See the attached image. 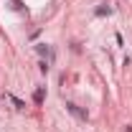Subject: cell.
Listing matches in <instances>:
<instances>
[{
  "label": "cell",
  "mask_w": 132,
  "mask_h": 132,
  "mask_svg": "<svg viewBox=\"0 0 132 132\" xmlns=\"http://www.w3.org/2000/svg\"><path fill=\"white\" fill-rule=\"evenodd\" d=\"M66 109H69L74 117H79V119H86V117H89V114H86V109H81V107L74 104V102H66Z\"/></svg>",
  "instance_id": "6da1fadb"
},
{
  "label": "cell",
  "mask_w": 132,
  "mask_h": 132,
  "mask_svg": "<svg viewBox=\"0 0 132 132\" xmlns=\"http://www.w3.org/2000/svg\"><path fill=\"white\" fill-rule=\"evenodd\" d=\"M109 13H112V8H109L107 3H104V5H99L97 10H94V15H99V18H102V15H109Z\"/></svg>",
  "instance_id": "7a4b0ae2"
},
{
  "label": "cell",
  "mask_w": 132,
  "mask_h": 132,
  "mask_svg": "<svg viewBox=\"0 0 132 132\" xmlns=\"http://www.w3.org/2000/svg\"><path fill=\"white\" fill-rule=\"evenodd\" d=\"M33 102H36V104H41V102H43V86H38V89H36V94H33Z\"/></svg>",
  "instance_id": "3957f363"
},
{
  "label": "cell",
  "mask_w": 132,
  "mask_h": 132,
  "mask_svg": "<svg viewBox=\"0 0 132 132\" xmlns=\"http://www.w3.org/2000/svg\"><path fill=\"white\" fill-rule=\"evenodd\" d=\"M36 51H38L41 56H48V53H51V48L46 46V43H38V46H36Z\"/></svg>",
  "instance_id": "277c9868"
},
{
  "label": "cell",
  "mask_w": 132,
  "mask_h": 132,
  "mask_svg": "<svg viewBox=\"0 0 132 132\" xmlns=\"http://www.w3.org/2000/svg\"><path fill=\"white\" fill-rule=\"evenodd\" d=\"M13 99V104H15L18 109H26V102H23V99H18V97H10Z\"/></svg>",
  "instance_id": "5b68a950"
},
{
  "label": "cell",
  "mask_w": 132,
  "mask_h": 132,
  "mask_svg": "<svg viewBox=\"0 0 132 132\" xmlns=\"http://www.w3.org/2000/svg\"><path fill=\"white\" fill-rule=\"evenodd\" d=\"M127 132H132V127H127Z\"/></svg>",
  "instance_id": "8992f818"
}]
</instances>
